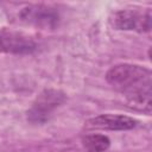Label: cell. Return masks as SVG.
Segmentation results:
<instances>
[{"label": "cell", "instance_id": "2", "mask_svg": "<svg viewBox=\"0 0 152 152\" xmlns=\"http://www.w3.org/2000/svg\"><path fill=\"white\" fill-rule=\"evenodd\" d=\"M65 101V95L57 89L43 90L27 110V120L33 124H44L50 119L57 107Z\"/></svg>", "mask_w": 152, "mask_h": 152}, {"label": "cell", "instance_id": "6", "mask_svg": "<svg viewBox=\"0 0 152 152\" xmlns=\"http://www.w3.org/2000/svg\"><path fill=\"white\" fill-rule=\"evenodd\" d=\"M36 43L21 33L0 31V51L11 53H30L36 50Z\"/></svg>", "mask_w": 152, "mask_h": 152}, {"label": "cell", "instance_id": "5", "mask_svg": "<svg viewBox=\"0 0 152 152\" xmlns=\"http://www.w3.org/2000/svg\"><path fill=\"white\" fill-rule=\"evenodd\" d=\"M137 125L138 121L135 119L121 114H101L86 122L88 128L106 131H128L134 128Z\"/></svg>", "mask_w": 152, "mask_h": 152}, {"label": "cell", "instance_id": "3", "mask_svg": "<svg viewBox=\"0 0 152 152\" xmlns=\"http://www.w3.org/2000/svg\"><path fill=\"white\" fill-rule=\"evenodd\" d=\"M112 24L116 30L148 32L151 30V11L145 12L137 10H120L112 17Z\"/></svg>", "mask_w": 152, "mask_h": 152}, {"label": "cell", "instance_id": "1", "mask_svg": "<svg viewBox=\"0 0 152 152\" xmlns=\"http://www.w3.org/2000/svg\"><path fill=\"white\" fill-rule=\"evenodd\" d=\"M106 81L122 93L132 107L150 113L152 74L147 68L131 63L116 64L106 72Z\"/></svg>", "mask_w": 152, "mask_h": 152}, {"label": "cell", "instance_id": "7", "mask_svg": "<svg viewBox=\"0 0 152 152\" xmlns=\"http://www.w3.org/2000/svg\"><path fill=\"white\" fill-rule=\"evenodd\" d=\"M82 145L88 152H106L110 146V140L104 134H87L82 138Z\"/></svg>", "mask_w": 152, "mask_h": 152}, {"label": "cell", "instance_id": "4", "mask_svg": "<svg viewBox=\"0 0 152 152\" xmlns=\"http://www.w3.org/2000/svg\"><path fill=\"white\" fill-rule=\"evenodd\" d=\"M19 18L27 24L45 27V28H53L58 25L59 14L58 12L45 5H30L23 8L19 13Z\"/></svg>", "mask_w": 152, "mask_h": 152}]
</instances>
